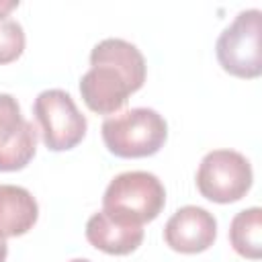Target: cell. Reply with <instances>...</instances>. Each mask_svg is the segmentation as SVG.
Returning <instances> with one entry per match:
<instances>
[{
    "label": "cell",
    "instance_id": "30bf717a",
    "mask_svg": "<svg viewBox=\"0 0 262 262\" xmlns=\"http://www.w3.org/2000/svg\"><path fill=\"white\" fill-rule=\"evenodd\" d=\"M39 217L35 196L14 184H0V233L4 237H18L33 229Z\"/></svg>",
    "mask_w": 262,
    "mask_h": 262
},
{
    "label": "cell",
    "instance_id": "277c9868",
    "mask_svg": "<svg viewBox=\"0 0 262 262\" xmlns=\"http://www.w3.org/2000/svg\"><path fill=\"white\" fill-rule=\"evenodd\" d=\"M262 12L258 8H248L237 12L233 23L223 29L215 43V53L219 66L244 80L258 78L262 74Z\"/></svg>",
    "mask_w": 262,
    "mask_h": 262
},
{
    "label": "cell",
    "instance_id": "52a82bcc",
    "mask_svg": "<svg viewBox=\"0 0 262 262\" xmlns=\"http://www.w3.org/2000/svg\"><path fill=\"white\" fill-rule=\"evenodd\" d=\"M37 127L27 121L12 94H0V172L23 170L37 151Z\"/></svg>",
    "mask_w": 262,
    "mask_h": 262
},
{
    "label": "cell",
    "instance_id": "6da1fadb",
    "mask_svg": "<svg viewBox=\"0 0 262 262\" xmlns=\"http://www.w3.org/2000/svg\"><path fill=\"white\" fill-rule=\"evenodd\" d=\"M145 74V57L133 43L119 37L102 39L92 47L90 70L80 78L82 100L92 113L111 117L143 86Z\"/></svg>",
    "mask_w": 262,
    "mask_h": 262
},
{
    "label": "cell",
    "instance_id": "3957f363",
    "mask_svg": "<svg viewBox=\"0 0 262 262\" xmlns=\"http://www.w3.org/2000/svg\"><path fill=\"white\" fill-rule=\"evenodd\" d=\"M100 133L106 149L117 158H147L164 147L168 123L158 111L137 106L106 117Z\"/></svg>",
    "mask_w": 262,
    "mask_h": 262
},
{
    "label": "cell",
    "instance_id": "ba28073f",
    "mask_svg": "<svg viewBox=\"0 0 262 262\" xmlns=\"http://www.w3.org/2000/svg\"><path fill=\"white\" fill-rule=\"evenodd\" d=\"M217 237V219L203 207H180L164 227V242L180 254H201L213 246Z\"/></svg>",
    "mask_w": 262,
    "mask_h": 262
},
{
    "label": "cell",
    "instance_id": "9a60e30c",
    "mask_svg": "<svg viewBox=\"0 0 262 262\" xmlns=\"http://www.w3.org/2000/svg\"><path fill=\"white\" fill-rule=\"evenodd\" d=\"M70 262H90V260H86V258H74V260H70Z\"/></svg>",
    "mask_w": 262,
    "mask_h": 262
},
{
    "label": "cell",
    "instance_id": "5bb4252c",
    "mask_svg": "<svg viewBox=\"0 0 262 262\" xmlns=\"http://www.w3.org/2000/svg\"><path fill=\"white\" fill-rule=\"evenodd\" d=\"M6 256H8V244L6 237L0 233V262H6Z\"/></svg>",
    "mask_w": 262,
    "mask_h": 262
},
{
    "label": "cell",
    "instance_id": "8992f818",
    "mask_svg": "<svg viewBox=\"0 0 262 262\" xmlns=\"http://www.w3.org/2000/svg\"><path fill=\"white\" fill-rule=\"evenodd\" d=\"M252 180L254 172L250 160L235 149H213L205 154L196 170L199 192L219 205L244 199L252 188Z\"/></svg>",
    "mask_w": 262,
    "mask_h": 262
},
{
    "label": "cell",
    "instance_id": "5b68a950",
    "mask_svg": "<svg viewBox=\"0 0 262 262\" xmlns=\"http://www.w3.org/2000/svg\"><path fill=\"white\" fill-rule=\"evenodd\" d=\"M37 131L51 151H66L76 147L88 129L86 117L78 111L74 98L59 88L43 90L33 104Z\"/></svg>",
    "mask_w": 262,
    "mask_h": 262
},
{
    "label": "cell",
    "instance_id": "7a4b0ae2",
    "mask_svg": "<svg viewBox=\"0 0 262 262\" xmlns=\"http://www.w3.org/2000/svg\"><path fill=\"white\" fill-rule=\"evenodd\" d=\"M166 205V188L162 180L143 170L117 174L102 196V211L115 221L141 225L154 221Z\"/></svg>",
    "mask_w": 262,
    "mask_h": 262
},
{
    "label": "cell",
    "instance_id": "4fadbf2b",
    "mask_svg": "<svg viewBox=\"0 0 262 262\" xmlns=\"http://www.w3.org/2000/svg\"><path fill=\"white\" fill-rule=\"evenodd\" d=\"M14 8H18V0H8V2L0 0V20H2V18H8V14H10Z\"/></svg>",
    "mask_w": 262,
    "mask_h": 262
},
{
    "label": "cell",
    "instance_id": "8fae6325",
    "mask_svg": "<svg viewBox=\"0 0 262 262\" xmlns=\"http://www.w3.org/2000/svg\"><path fill=\"white\" fill-rule=\"evenodd\" d=\"M231 248L248 260H258L262 256V209L250 207L239 211L229 225Z\"/></svg>",
    "mask_w": 262,
    "mask_h": 262
},
{
    "label": "cell",
    "instance_id": "7c38bea8",
    "mask_svg": "<svg viewBox=\"0 0 262 262\" xmlns=\"http://www.w3.org/2000/svg\"><path fill=\"white\" fill-rule=\"evenodd\" d=\"M25 51V31L18 20H0V66L16 61Z\"/></svg>",
    "mask_w": 262,
    "mask_h": 262
},
{
    "label": "cell",
    "instance_id": "9c48e42d",
    "mask_svg": "<svg viewBox=\"0 0 262 262\" xmlns=\"http://www.w3.org/2000/svg\"><path fill=\"white\" fill-rule=\"evenodd\" d=\"M86 239L104 254L127 256L141 246L143 227L115 221L104 211H96L86 223Z\"/></svg>",
    "mask_w": 262,
    "mask_h": 262
}]
</instances>
